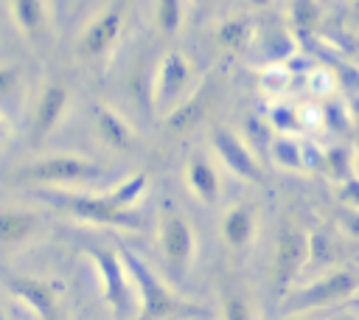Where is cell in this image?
<instances>
[{
	"mask_svg": "<svg viewBox=\"0 0 359 320\" xmlns=\"http://www.w3.org/2000/svg\"><path fill=\"white\" fill-rule=\"evenodd\" d=\"M149 180L146 174H132L115 188L104 194H70V191H42V199L50 205L67 211L70 216L90 222V225H104V227H121V230H140L143 216L135 211V202L143 196Z\"/></svg>",
	"mask_w": 359,
	"mask_h": 320,
	"instance_id": "6da1fadb",
	"label": "cell"
},
{
	"mask_svg": "<svg viewBox=\"0 0 359 320\" xmlns=\"http://www.w3.org/2000/svg\"><path fill=\"white\" fill-rule=\"evenodd\" d=\"M118 255L123 261L132 292L137 298V317L135 320H171V317H182V314H205L199 306H191L182 298H177L135 250L121 247Z\"/></svg>",
	"mask_w": 359,
	"mask_h": 320,
	"instance_id": "7a4b0ae2",
	"label": "cell"
},
{
	"mask_svg": "<svg viewBox=\"0 0 359 320\" xmlns=\"http://www.w3.org/2000/svg\"><path fill=\"white\" fill-rule=\"evenodd\" d=\"M107 177V168L81 154H50L28 163L20 171V180L36 185H87Z\"/></svg>",
	"mask_w": 359,
	"mask_h": 320,
	"instance_id": "3957f363",
	"label": "cell"
},
{
	"mask_svg": "<svg viewBox=\"0 0 359 320\" xmlns=\"http://www.w3.org/2000/svg\"><path fill=\"white\" fill-rule=\"evenodd\" d=\"M157 244L163 253V261L174 275H185V269L194 261L196 236L185 213L174 202H163L157 213Z\"/></svg>",
	"mask_w": 359,
	"mask_h": 320,
	"instance_id": "277c9868",
	"label": "cell"
},
{
	"mask_svg": "<svg viewBox=\"0 0 359 320\" xmlns=\"http://www.w3.org/2000/svg\"><path fill=\"white\" fill-rule=\"evenodd\" d=\"M356 289H359V272H353V269H334V272L317 278L314 284L286 295L283 314L292 317V314H306V312H314V309H323V306L342 303Z\"/></svg>",
	"mask_w": 359,
	"mask_h": 320,
	"instance_id": "5b68a950",
	"label": "cell"
},
{
	"mask_svg": "<svg viewBox=\"0 0 359 320\" xmlns=\"http://www.w3.org/2000/svg\"><path fill=\"white\" fill-rule=\"evenodd\" d=\"M309 264V233L294 222L283 219L278 225V239H275V255H272V284L278 295H286L300 269Z\"/></svg>",
	"mask_w": 359,
	"mask_h": 320,
	"instance_id": "8992f818",
	"label": "cell"
},
{
	"mask_svg": "<svg viewBox=\"0 0 359 320\" xmlns=\"http://www.w3.org/2000/svg\"><path fill=\"white\" fill-rule=\"evenodd\" d=\"M87 258L93 261L98 278H101V289H104V300L107 306L112 309V317L115 320H123L129 306H132V284H129V275L123 269V261L115 250L109 247H98V244H90L87 247Z\"/></svg>",
	"mask_w": 359,
	"mask_h": 320,
	"instance_id": "52a82bcc",
	"label": "cell"
},
{
	"mask_svg": "<svg viewBox=\"0 0 359 320\" xmlns=\"http://www.w3.org/2000/svg\"><path fill=\"white\" fill-rule=\"evenodd\" d=\"M0 281H3V286H6L20 303H25L39 320H62V309H59L56 289H53L48 281L34 278V275H22V272H8V269L0 272Z\"/></svg>",
	"mask_w": 359,
	"mask_h": 320,
	"instance_id": "ba28073f",
	"label": "cell"
},
{
	"mask_svg": "<svg viewBox=\"0 0 359 320\" xmlns=\"http://www.w3.org/2000/svg\"><path fill=\"white\" fill-rule=\"evenodd\" d=\"M121 31H123V6H109L98 17H93L90 25L81 31V36L76 42V53L87 62L101 59L118 42Z\"/></svg>",
	"mask_w": 359,
	"mask_h": 320,
	"instance_id": "9c48e42d",
	"label": "cell"
},
{
	"mask_svg": "<svg viewBox=\"0 0 359 320\" xmlns=\"http://www.w3.org/2000/svg\"><path fill=\"white\" fill-rule=\"evenodd\" d=\"M210 143H213V152L219 154V160L241 180L247 182H264V171L255 160V154L247 149V143L230 132L227 126H213L210 129Z\"/></svg>",
	"mask_w": 359,
	"mask_h": 320,
	"instance_id": "30bf717a",
	"label": "cell"
},
{
	"mask_svg": "<svg viewBox=\"0 0 359 320\" xmlns=\"http://www.w3.org/2000/svg\"><path fill=\"white\" fill-rule=\"evenodd\" d=\"M191 81V62L180 51H168L154 76V104L168 115Z\"/></svg>",
	"mask_w": 359,
	"mask_h": 320,
	"instance_id": "8fae6325",
	"label": "cell"
},
{
	"mask_svg": "<svg viewBox=\"0 0 359 320\" xmlns=\"http://www.w3.org/2000/svg\"><path fill=\"white\" fill-rule=\"evenodd\" d=\"M67 101H70V93L62 81H48L42 87L36 107H34V115H31V138L34 140L48 138L59 126V121L67 109Z\"/></svg>",
	"mask_w": 359,
	"mask_h": 320,
	"instance_id": "7c38bea8",
	"label": "cell"
},
{
	"mask_svg": "<svg viewBox=\"0 0 359 320\" xmlns=\"http://www.w3.org/2000/svg\"><path fill=\"white\" fill-rule=\"evenodd\" d=\"M93 129H95L98 140L112 152H132L135 149V129L129 126V121L121 112H115L107 104L93 107Z\"/></svg>",
	"mask_w": 359,
	"mask_h": 320,
	"instance_id": "4fadbf2b",
	"label": "cell"
},
{
	"mask_svg": "<svg viewBox=\"0 0 359 320\" xmlns=\"http://www.w3.org/2000/svg\"><path fill=\"white\" fill-rule=\"evenodd\" d=\"M11 14L14 22L20 28V34L34 45L42 48L48 45V34H50V20H48V8L45 0H11Z\"/></svg>",
	"mask_w": 359,
	"mask_h": 320,
	"instance_id": "5bb4252c",
	"label": "cell"
},
{
	"mask_svg": "<svg viewBox=\"0 0 359 320\" xmlns=\"http://www.w3.org/2000/svg\"><path fill=\"white\" fill-rule=\"evenodd\" d=\"M185 185L194 191V196L199 202H205V205L219 202V194H222L219 171H216V166L202 152H194L185 160Z\"/></svg>",
	"mask_w": 359,
	"mask_h": 320,
	"instance_id": "9a60e30c",
	"label": "cell"
},
{
	"mask_svg": "<svg viewBox=\"0 0 359 320\" xmlns=\"http://www.w3.org/2000/svg\"><path fill=\"white\" fill-rule=\"evenodd\" d=\"M255 233V205L250 202H236L224 211L222 216V239L233 253H241L250 247Z\"/></svg>",
	"mask_w": 359,
	"mask_h": 320,
	"instance_id": "2e32d148",
	"label": "cell"
},
{
	"mask_svg": "<svg viewBox=\"0 0 359 320\" xmlns=\"http://www.w3.org/2000/svg\"><path fill=\"white\" fill-rule=\"evenodd\" d=\"M39 230V216L22 208H3L0 211V247H20Z\"/></svg>",
	"mask_w": 359,
	"mask_h": 320,
	"instance_id": "e0dca14e",
	"label": "cell"
},
{
	"mask_svg": "<svg viewBox=\"0 0 359 320\" xmlns=\"http://www.w3.org/2000/svg\"><path fill=\"white\" fill-rule=\"evenodd\" d=\"M202 112H205V95H202V93H196L194 98H188V101L177 104V107L165 115V126H168V129H174V132L191 129V126H196V121L202 118Z\"/></svg>",
	"mask_w": 359,
	"mask_h": 320,
	"instance_id": "ac0fdd59",
	"label": "cell"
},
{
	"mask_svg": "<svg viewBox=\"0 0 359 320\" xmlns=\"http://www.w3.org/2000/svg\"><path fill=\"white\" fill-rule=\"evenodd\" d=\"M222 320H252L250 300L236 284L222 286Z\"/></svg>",
	"mask_w": 359,
	"mask_h": 320,
	"instance_id": "d6986e66",
	"label": "cell"
},
{
	"mask_svg": "<svg viewBox=\"0 0 359 320\" xmlns=\"http://www.w3.org/2000/svg\"><path fill=\"white\" fill-rule=\"evenodd\" d=\"M182 11H185V0H157L154 3V17L163 34H177L182 25Z\"/></svg>",
	"mask_w": 359,
	"mask_h": 320,
	"instance_id": "ffe728a7",
	"label": "cell"
},
{
	"mask_svg": "<svg viewBox=\"0 0 359 320\" xmlns=\"http://www.w3.org/2000/svg\"><path fill=\"white\" fill-rule=\"evenodd\" d=\"M272 154H275V160H278L280 166H286V168H303V163H306L303 146H300L294 138H289V135H280V138L275 140Z\"/></svg>",
	"mask_w": 359,
	"mask_h": 320,
	"instance_id": "44dd1931",
	"label": "cell"
},
{
	"mask_svg": "<svg viewBox=\"0 0 359 320\" xmlns=\"http://www.w3.org/2000/svg\"><path fill=\"white\" fill-rule=\"evenodd\" d=\"M250 39V22L247 20H227L219 28V42L227 48H241Z\"/></svg>",
	"mask_w": 359,
	"mask_h": 320,
	"instance_id": "7402d4cb",
	"label": "cell"
},
{
	"mask_svg": "<svg viewBox=\"0 0 359 320\" xmlns=\"http://www.w3.org/2000/svg\"><path fill=\"white\" fill-rule=\"evenodd\" d=\"M306 87H309V93H314V95L325 98V95H331V93H334V76H331L325 67H314V70L309 73Z\"/></svg>",
	"mask_w": 359,
	"mask_h": 320,
	"instance_id": "603a6c76",
	"label": "cell"
},
{
	"mask_svg": "<svg viewBox=\"0 0 359 320\" xmlns=\"http://www.w3.org/2000/svg\"><path fill=\"white\" fill-rule=\"evenodd\" d=\"M20 84H22L20 70L14 65H0V101L17 95L20 93Z\"/></svg>",
	"mask_w": 359,
	"mask_h": 320,
	"instance_id": "cb8c5ba5",
	"label": "cell"
},
{
	"mask_svg": "<svg viewBox=\"0 0 359 320\" xmlns=\"http://www.w3.org/2000/svg\"><path fill=\"white\" fill-rule=\"evenodd\" d=\"M325 168L334 174V177H339V180H348L351 177V160H348V154L342 152V149H331V152H325Z\"/></svg>",
	"mask_w": 359,
	"mask_h": 320,
	"instance_id": "d4e9b609",
	"label": "cell"
},
{
	"mask_svg": "<svg viewBox=\"0 0 359 320\" xmlns=\"http://www.w3.org/2000/svg\"><path fill=\"white\" fill-rule=\"evenodd\" d=\"M269 118H272V124H275L278 129H283V132L297 129V109H294V107L275 104V107H272V112H269Z\"/></svg>",
	"mask_w": 359,
	"mask_h": 320,
	"instance_id": "484cf974",
	"label": "cell"
},
{
	"mask_svg": "<svg viewBox=\"0 0 359 320\" xmlns=\"http://www.w3.org/2000/svg\"><path fill=\"white\" fill-rule=\"evenodd\" d=\"M261 79H264V90H269V93H280V90H286V84H289V73H286L280 65L266 67V70L261 73Z\"/></svg>",
	"mask_w": 359,
	"mask_h": 320,
	"instance_id": "4316f807",
	"label": "cell"
},
{
	"mask_svg": "<svg viewBox=\"0 0 359 320\" xmlns=\"http://www.w3.org/2000/svg\"><path fill=\"white\" fill-rule=\"evenodd\" d=\"M339 196H342L351 208L359 211V177H356V174H351L348 180H342V191H339Z\"/></svg>",
	"mask_w": 359,
	"mask_h": 320,
	"instance_id": "83f0119b",
	"label": "cell"
},
{
	"mask_svg": "<svg viewBox=\"0 0 359 320\" xmlns=\"http://www.w3.org/2000/svg\"><path fill=\"white\" fill-rule=\"evenodd\" d=\"M345 225H348L351 233H359V211H353V213L345 219Z\"/></svg>",
	"mask_w": 359,
	"mask_h": 320,
	"instance_id": "f1b7e54d",
	"label": "cell"
},
{
	"mask_svg": "<svg viewBox=\"0 0 359 320\" xmlns=\"http://www.w3.org/2000/svg\"><path fill=\"white\" fill-rule=\"evenodd\" d=\"M250 6H255V8H264V6H269V0H247Z\"/></svg>",
	"mask_w": 359,
	"mask_h": 320,
	"instance_id": "f546056e",
	"label": "cell"
},
{
	"mask_svg": "<svg viewBox=\"0 0 359 320\" xmlns=\"http://www.w3.org/2000/svg\"><path fill=\"white\" fill-rule=\"evenodd\" d=\"M286 320H320V317H306V314H292V317H286Z\"/></svg>",
	"mask_w": 359,
	"mask_h": 320,
	"instance_id": "4dcf8cb0",
	"label": "cell"
},
{
	"mask_svg": "<svg viewBox=\"0 0 359 320\" xmlns=\"http://www.w3.org/2000/svg\"><path fill=\"white\" fill-rule=\"evenodd\" d=\"M0 140H6V121L0 118Z\"/></svg>",
	"mask_w": 359,
	"mask_h": 320,
	"instance_id": "1f68e13d",
	"label": "cell"
},
{
	"mask_svg": "<svg viewBox=\"0 0 359 320\" xmlns=\"http://www.w3.org/2000/svg\"><path fill=\"white\" fill-rule=\"evenodd\" d=\"M67 3H70V0H56V8H59V11H65V8H67Z\"/></svg>",
	"mask_w": 359,
	"mask_h": 320,
	"instance_id": "d6a6232c",
	"label": "cell"
},
{
	"mask_svg": "<svg viewBox=\"0 0 359 320\" xmlns=\"http://www.w3.org/2000/svg\"><path fill=\"white\" fill-rule=\"evenodd\" d=\"M337 320H356V317H351V314H348V317H337Z\"/></svg>",
	"mask_w": 359,
	"mask_h": 320,
	"instance_id": "836d02e7",
	"label": "cell"
},
{
	"mask_svg": "<svg viewBox=\"0 0 359 320\" xmlns=\"http://www.w3.org/2000/svg\"><path fill=\"white\" fill-rule=\"evenodd\" d=\"M356 163H359V149H356Z\"/></svg>",
	"mask_w": 359,
	"mask_h": 320,
	"instance_id": "e575fe53",
	"label": "cell"
},
{
	"mask_svg": "<svg viewBox=\"0 0 359 320\" xmlns=\"http://www.w3.org/2000/svg\"><path fill=\"white\" fill-rule=\"evenodd\" d=\"M0 320H6V314H3V312H0Z\"/></svg>",
	"mask_w": 359,
	"mask_h": 320,
	"instance_id": "d590c367",
	"label": "cell"
},
{
	"mask_svg": "<svg viewBox=\"0 0 359 320\" xmlns=\"http://www.w3.org/2000/svg\"><path fill=\"white\" fill-rule=\"evenodd\" d=\"M191 3H202V0H191Z\"/></svg>",
	"mask_w": 359,
	"mask_h": 320,
	"instance_id": "8d00e7d4",
	"label": "cell"
}]
</instances>
